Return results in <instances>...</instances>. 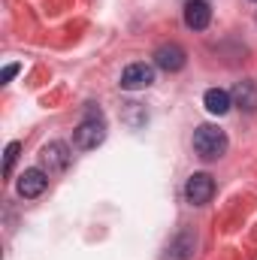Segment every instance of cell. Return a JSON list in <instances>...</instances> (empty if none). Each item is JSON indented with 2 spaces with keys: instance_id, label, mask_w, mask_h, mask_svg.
<instances>
[{
  "instance_id": "obj_1",
  "label": "cell",
  "mask_w": 257,
  "mask_h": 260,
  "mask_svg": "<svg viewBox=\"0 0 257 260\" xmlns=\"http://www.w3.org/2000/svg\"><path fill=\"white\" fill-rule=\"evenodd\" d=\"M227 145H230V139H227V133L218 124H200V127L194 130V151H197L200 160H218V157H224Z\"/></svg>"
},
{
  "instance_id": "obj_2",
  "label": "cell",
  "mask_w": 257,
  "mask_h": 260,
  "mask_svg": "<svg viewBox=\"0 0 257 260\" xmlns=\"http://www.w3.org/2000/svg\"><path fill=\"white\" fill-rule=\"evenodd\" d=\"M103 139H106V121H103V112H100V109H91V112L79 121V127L73 130V142H76V148L91 151V148H97Z\"/></svg>"
},
{
  "instance_id": "obj_3",
  "label": "cell",
  "mask_w": 257,
  "mask_h": 260,
  "mask_svg": "<svg viewBox=\"0 0 257 260\" xmlns=\"http://www.w3.org/2000/svg\"><path fill=\"white\" fill-rule=\"evenodd\" d=\"M70 145L61 142V139H55V142H46L43 145V151H40V170H46L49 176L52 173H64L67 167H70Z\"/></svg>"
},
{
  "instance_id": "obj_4",
  "label": "cell",
  "mask_w": 257,
  "mask_h": 260,
  "mask_svg": "<svg viewBox=\"0 0 257 260\" xmlns=\"http://www.w3.org/2000/svg\"><path fill=\"white\" fill-rule=\"evenodd\" d=\"M46 188H49V173L40 170V167L24 170L18 176V182H15V191H18V197H24V200H37Z\"/></svg>"
},
{
  "instance_id": "obj_5",
  "label": "cell",
  "mask_w": 257,
  "mask_h": 260,
  "mask_svg": "<svg viewBox=\"0 0 257 260\" xmlns=\"http://www.w3.org/2000/svg\"><path fill=\"white\" fill-rule=\"evenodd\" d=\"M118 85H121L124 91H142V88H151V85H154V67L145 64V61H136V64L124 67Z\"/></svg>"
},
{
  "instance_id": "obj_6",
  "label": "cell",
  "mask_w": 257,
  "mask_h": 260,
  "mask_svg": "<svg viewBox=\"0 0 257 260\" xmlns=\"http://www.w3.org/2000/svg\"><path fill=\"white\" fill-rule=\"evenodd\" d=\"M212 197H215V179L209 173H194L185 185V200L191 206H206Z\"/></svg>"
},
{
  "instance_id": "obj_7",
  "label": "cell",
  "mask_w": 257,
  "mask_h": 260,
  "mask_svg": "<svg viewBox=\"0 0 257 260\" xmlns=\"http://www.w3.org/2000/svg\"><path fill=\"white\" fill-rule=\"evenodd\" d=\"M188 64V55H185V49L179 46V43H164V46H157V52H154V67L157 70H164V73H179V70H185Z\"/></svg>"
},
{
  "instance_id": "obj_8",
  "label": "cell",
  "mask_w": 257,
  "mask_h": 260,
  "mask_svg": "<svg viewBox=\"0 0 257 260\" xmlns=\"http://www.w3.org/2000/svg\"><path fill=\"white\" fill-rule=\"evenodd\" d=\"M212 21V6L206 0H188L185 3V24L191 30H206Z\"/></svg>"
},
{
  "instance_id": "obj_9",
  "label": "cell",
  "mask_w": 257,
  "mask_h": 260,
  "mask_svg": "<svg viewBox=\"0 0 257 260\" xmlns=\"http://www.w3.org/2000/svg\"><path fill=\"white\" fill-rule=\"evenodd\" d=\"M203 106L212 112V115H227L230 106H233V94L224 91V88H209L203 94Z\"/></svg>"
},
{
  "instance_id": "obj_10",
  "label": "cell",
  "mask_w": 257,
  "mask_h": 260,
  "mask_svg": "<svg viewBox=\"0 0 257 260\" xmlns=\"http://www.w3.org/2000/svg\"><path fill=\"white\" fill-rule=\"evenodd\" d=\"M233 103L245 112H257V85L251 79H245L233 88Z\"/></svg>"
},
{
  "instance_id": "obj_11",
  "label": "cell",
  "mask_w": 257,
  "mask_h": 260,
  "mask_svg": "<svg viewBox=\"0 0 257 260\" xmlns=\"http://www.w3.org/2000/svg\"><path fill=\"white\" fill-rule=\"evenodd\" d=\"M18 151H21V142H9V145H6V154H3V176H6V179L12 176V167H15V160H18Z\"/></svg>"
},
{
  "instance_id": "obj_12",
  "label": "cell",
  "mask_w": 257,
  "mask_h": 260,
  "mask_svg": "<svg viewBox=\"0 0 257 260\" xmlns=\"http://www.w3.org/2000/svg\"><path fill=\"white\" fill-rule=\"evenodd\" d=\"M21 70V64H9V67H3V73H0V85H9L12 82V76Z\"/></svg>"
}]
</instances>
